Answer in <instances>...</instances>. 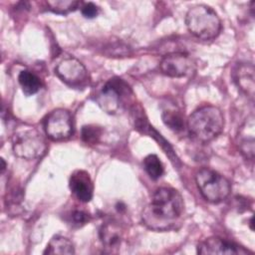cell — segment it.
<instances>
[{"instance_id": "7a4b0ae2", "label": "cell", "mask_w": 255, "mask_h": 255, "mask_svg": "<svg viewBox=\"0 0 255 255\" xmlns=\"http://www.w3.org/2000/svg\"><path fill=\"white\" fill-rule=\"evenodd\" d=\"M186 126L194 139L200 142H209L222 132L224 117L219 108L207 105L195 110L188 117Z\"/></svg>"}, {"instance_id": "ba28073f", "label": "cell", "mask_w": 255, "mask_h": 255, "mask_svg": "<svg viewBox=\"0 0 255 255\" xmlns=\"http://www.w3.org/2000/svg\"><path fill=\"white\" fill-rule=\"evenodd\" d=\"M161 73L170 78H183L195 72L196 65L191 57L185 53L173 52L165 55L160 63Z\"/></svg>"}, {"instance_id": "cb8c5ba5", "label": "cell", "mask_w": 255, "mask_h": 255, "mask_svg": "<svg viewBox=\"0 0 255 255\" xmlns=\"http://www.w3.org/2000/svg\"><path fill=\"white\" fill-rule=\"evenodd\" d=\"M1 162H2V172H4V170H5V167H6V164H5V161H4V159H1Z\"/></svg>"}, {"instance_id": "ac0fdd59", "label": "cell", "mask_w": 255, "mask_h": 255, "mask_svg": "<svg viewBox=\"0 0 255 255\" xmlns=\"http://www.w3.org/2000/svg\"><path fill=\"white\" fill-rule=\"evenodd\" d=\"M164 125L173 131H180L184 128L183 116L177 110H165L161 114Z\"/></svg>"}, {"instance_id": "3957f363", "label": "cell", "mask_w": 255, "mask_h": 255, "mask_svg": "<svg viewBox=\"0 0 255 255\" xmlns=\"http://www.w3.org/2000/svg\"><path fill=\"white\" fill-rule=\"evenodd\" d=\"M132 96L131 89L123 79L113 78L97 90L95 101L104 112L115 115L131 104Z\"/></svg>"}, {"instance_id": "e0dca14e", "label": "cell", "mask_w": 255, "mask_h": 255, "mask_svg": "<svg viewBox=\"0 0 255 255\" xmlns=\"http://www.w3.org/2000/svg\"><path fill=\"white\" fill-rule=\"evenodd\" d=\"M18 82L23 93L29 97L37 94L42 88L41 79L31 71L23 70L18 76Z\"/></svg>"}, {"instance_id": "8fae6325", "label": "cell", "mask_w": 255, "mask_h": 255, "mask_svg": "<svg viewBox=\"0 0 255 255\" xmlns=\"http://www.w3.org/2000/svg\"><path fill=\"white\" fill-rule=\"evenodd\" d=\"M132 120L134 122V128L137 129L138 131L148 134L149 136H152L158 144L161 146V148L164 150V152L169 156L171 161L178 162V158L176 154L173 152L172 147L169 145V143L149 125L147 120L144 118V113H142V109L140 106L135 107L134 105L132 106Z\"/></svg>"}, {"instance_id": "2e32d148", "label": "cell", "mask_w": 255, "mask_h": 255, "mask_svg": "<svg viewBox=\"0 0 255 255\" xmlns=\"http://www.w3.org/2000/svg\"><path fill=\"white\" fill-rule=\"evenodd\" d=\"M43 253L48 255L74 254L75 248L74 244L70 239L61 235H55L51 238Z\"/></svg>"}, {"instance_id": "9c48e42d", "label": "cell", "mask_w": 255, "mask_h": 255, "mask_svg": "<svg viewBox=\"0 0 255 255\" xmlns=\"http://www.w3.org/2000/svg\"><path fill=\"white\" fill-rule=\"evenodd\" d=\"M55 73L65 84L74 88L86 85L89 79L88 71L84 64L72 56L61 60L56 66Z\"/></svg>"}, {"instance_id": "9a60e30c", "label": "cell", "mask_w": 255, "mask_h": 255, "mask_svg": "<svg viewBox=\"0 0 255 255\" xmlns=\"http://www.w3.org/2000/svg\"><path fill=\"white\" fill-rule=\"evenodd\" d=\"M123 228L117 221L114 220L103 223L99 231L100 240L103 246L112 252L120 247L123 240Z\"/></svg>"}, {"instance_id": "52a82bcc", "label": "cell", "mask_w": 255, "mask_h": 255, "mask_svg": "<svg viewBox=\"0 0 255 255\" xmlns=\"http://www.w3.org/2000/svg\"><path fill=\"white\" fill-rule=\"evenodd\" d=\"M44 129L52 140H63L69 138L74 132L73 118L69 111L56 109L44 120Z\"/></svg>"}, {"instance_id": "7c38bea8", "label": "cell", "mask_w": 255, "mask_h": 255, "mask_svg": "<svg viewBox=\"0 0 255 255\" xmlns=\"http://www.w3.org/2000/svg\"><path fill=\"white\" fill-rule=\"evenodd\" d=\"M69 186L72 193L81 202H89L92 199L94 184L87 171L83 169L75 170L70 176Z\"/></svg>"}, {"instance_id": "8992f818", "label": "cell", "mask_w": 255, "mask_h": 255, "mask_svg": "<svg viewBox=\"0 0 255 255\" xmlns=\"http://www.w3.org/2000/svg\"><path fill=\"white\" fill-rule=\"evenodd\" d=\"M196 185L205 200L219 203L226 199L231 191L229 180L210 168H201L195 174Z\"/></svg>"}, {"instance_id": "5b68a950", "label": "cell", "mask_w": 255, "mask_h": 255, "mask_svg": "<svg viewBox=\"0 0 255 255\" xmlns=\"http://www.w3.org/2000/svg\"><path fill=\"white\" fill-rule=\"evenodd\" d=\"M12 149L16 156L24 159L41 157L47 149V143L40 131L29 126L20 127L12 135Z\"/></svg>"}, {"instance_id": "7402d4cb", "label": "cell", "mask_w": 255, "mask_h": 255, "mask_svg": "<svg viewBox=\"0 0 255 255\" xmlns=\"http://www.w3.org/2000/svg\"><path fill=\"white\" fill-rule=\"evenodd\" d=\"M81 12L85 18L93 19L96 16H98L100 9L93 2H87V3H83V5L81 6Z\"/></svg>"}, {"instance_id": "603a6c76", "label": "cell", "mask_w": 255, "mask_h": 255, "mask_svg": "<svg viewBox=\"0 0 255 255\" xmlns=\"http://www.w3.org/2000/svg\"><path fill=\"white\" fill-rule=\"evenodd\" d=\"M90 219H91L90 215L83 210H75L72 212V215H71V221L73 225H76V226H82L88 223Z\"/></svg>"}, {"instance_id": "6da1fadb", "label": "cell", "mask_w": 255, "mask_h": 255, "mask_svg": "<svg viewBox=\"0 0 255 255\" xmlns=\"http://www.w3.org/2000/svg\"><path fill=\"white\" fill-rule=\"evenodd\" d=\"M184 210L181 194L172 187H159L142 211V222L149 229L162 231L171 228Z\"/></svg>"}, {"instance_id": "ffe728a7", "label": "cell", "mask_w": 255, "mask_h": 255, "mask_svg": "<svg viewBox=\"0 0 255 255\" xmlns=\"http://www.w3.org/2000/svg\"><path fill=\"white\" fill-rule=\"evenodd\" d=\"M81 4L82 2L74 0H51L46 2V5L50 11L62 15L75 11Z\"/></svg>"}, {"instance_id": "44dd1931", "label": "cell", "mask_w": 255, "mask_h": 255, "mask_svg": "<svg viewBox=\"0 0 255 255\" xmlns=\"http://www.w3.org/2000/svg\"><path fill=\"white\" fill-rule=\"evenodd\" d=\"M103 135V128L96 125L84 126L81 129V137L84 142L89 144L98 143Z\"/></svg>"}, {"instance_id": "277c9868", "label": "cell", "mask_w": 255, "mask_h": 255, "mask_svg": "<svg viewBox=\"0 0 255 255\" xmlns=\"http://www.w3.org/2000/svg\"><path fill=\"white\" fill-rule=\"evenodd\" d=\"M185 24L188 31L201 40H212L221 31V20L217 13L204 4L194 5L185 15Z\"/></svg>"}, {"instance_id": "d6986e66", "label": "cell", "mask_w": 255, "mask_h": 255, "mask_svg": "<svg viewBox=\"0 0 255 255\" xmlns=\"http://www.w3.org/2000/svg\"><path fill=\"white\" fill-rule=\"evenodd\" d=\"M143 167L149 177L153 180L160 178L164 172L162 162L155 154H148L143 159Z\"/></svg>"}, {"instance_id": "30bf717a", "label": "cell", "mask_w": 255, "mask_h": 255, "mask_svg": "<svg viewBox=\"0 0 255 255\" xmlns=\"http://www.w3.org/2000/svg\"><path fill=\"white\" fill-rule=\"evenodd\" d=\"M250 251L244 247L226 240L221 237L212 236L201 241L197 246V253L201 255H216V254H227V255H238L247 254Z\"/></svg>"}, {"instance_id": "4fadbf2b", "label": "cell", "mask_w": 255, "mask_h": 255, "mask_svg": "<svg viewBox=\"0 0 255 255\" xmlns=\"http://www.w3.org/2000/svg\"><path fill=\"white\" fill-rule=\"evenodd\" d=\"M233 79L237 87L251 100L254 99L255 78L254 66L250 63H240L233 72Z\"/></svg>"}, {"instance_id": "5bb4252c", "label": "cell", "mask_w": 255, "mask_h": 255, "mask_svg": "<svg viewBox=\"0 0 255 255\" xmlns=\"http://www.w3.org/2000/svg\"><path fill=\"white\" fill-rule=\"evenodd\" d=\"M254 128H255L254 118L250 117L240 127L237 134V143H238L240 152L248 159H253L254 157V151H255Z\"/></svg>"}]
</instances>
